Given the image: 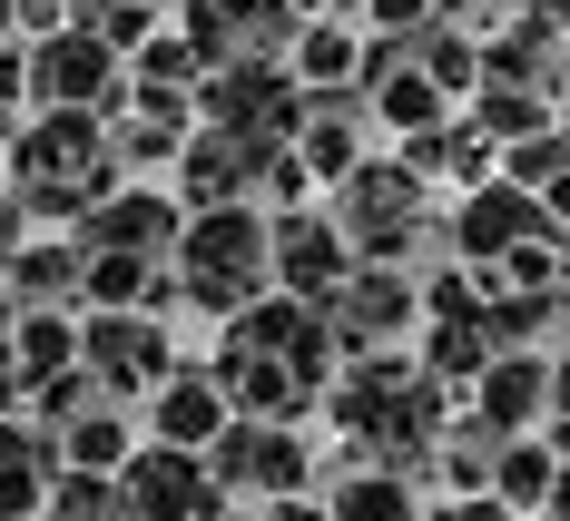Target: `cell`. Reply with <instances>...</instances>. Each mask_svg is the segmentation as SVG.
<instances>
[{"label":"cell","instance_id":"cell-3","mask_svg":"<svg viewBox=\"0 0 570 521\" xmlns=\"http://www.w3.org/2000/svg\"><path fill=\"white\" fill-rule=\"evenodd\" d=\"M344 236H354V256H403L423 227V168L413 158H364V168L344 177Z\"/></svg>","mask_w":570,"mask_h":521},{"label":"cell","instance_id":"cell-5","mask_svg":"<svg viewBox=\"0 0 570 521\" xmlns=\"http://www.w3.org/2000/svg\"><path fill=\"white\" fill-rule=\"evenodd\" d=\"M118 502H128V521H207L227 492H217L207 453H187V443H148V453L118 463Z\"/></svg>","mask_w":570,"mask_h":521},{"label":"cell","instance_id":"cell-22","mask_svg":"<svg viewBox=\"0 0 570 521\" xmlns=\"http://www.w3.org/2000/svg\"><path fill=\"white\" fill-rule=\"evenodd\" d=\"M403 40H413V59H423V69L443 79V89H472V79H482V50L462 40L453 20H423V30H403Z\"/></svg>","mask_w":570,"mask_h":521},{"label":"cell","instance_id":"cell-6","mask_svg":"<svg viewBox=\"0 0 570 521\" xmlns=\"http://www.w3.org/2000/svg\"><path fill=\"white\" fill-rule=\"evenodd\" d=\"M207 472H217V492H266V502H295V482H305V443L266 423V413H236L227 433L207 443Z\"/></svg>","mask_w":570,"mask_h":521},{"label":"cell","instance_id":"cell-17","mask_svg":"<svg viewBox=\"0 0 570 521\" xmlns=\"http://www.w3.org/2000/svg\"><path fill=\"white\" fill-rule=\"evenodd\" d=\"M285 69H295L305 89H354V69H364V40H354L344 20H305V30H295V50H285Z\"/></svg>","mask_w":570,"mask_h":521},{"label":"cell","instance_id":"cell-13","mask_svg":"<svg viewBox=\"0 0 570 521\" xmlns=\"http://www.w3.org/2000/svg\"><path fill=\"white\" fill-rule=\"evenodd\" d=\"M521 236H541V197L521 187V177H492V187H472L453 207V246L472 256V266H502Z\"/></svg>","mask_w":570,"mask_h":521},{"label":"cell","instance_id":"cell-19","mask_svg":"<svg viewBox=\"0 0 570 521\" xmlns=\"http://www.w3.org/2000/svg\"><path fill=\"white\" fill-rule=\"evenodd\" d=\"M512 177L541 197V217H570V128H541L512 148Z\"/></svg>","mask_w":570,"mask_h":521},{"label":"cell","instance_id":"cell-26","mask_svg":"<svg viewBox=\"0 0 570 521\" xmlns=\"http://www.w3.org/2000/svg\"><path fill=\"white\" fill-rule=\"evenodd\" d=\"M423 521H502V502H492V492H472V502H443V512H423Z\"/></svg>","mask_w":570,"mask_h":521},{"label":"cell","instance_id":"cell-34","mask_svg":"<svg viewBox=\"0 0 570 521\" xmlns=\"http://www.w3.org/2000/svg\"><path fill=\"white\" fill-rule=\"evenodd\" d=\"M0 30H10V20H0Z\"/></svg>","mask_w":570,"mask_h":521},{"label":"cell","instance_id":"cell-30","mask_svg":"<svg viewBox=\"0 0 570 521\" xmlns=\"http://www.w3.org/2000/svg\"><path fill=\"white\" fill-rule=\"evenodd\" d=\"M10 325H20V305H10V286H0V345H10Z\"/></svg>","mask_w":570,"mask_h":521},{"label":"cell","instance_id":"cell-21","mask_svg":"<svg viewBox=\"0 0 570 521\" xmlns=\"http://www.w3.org/2000/svg\"><path fill=\"white\" fill-rule=\"evenodd\" d=\"M325 512H335V521H423V502H413V492H403V472L384 463V472H354Z\"/></svg>","mask_w":570,"mask_h":521},{"label":"cell","instance_id":"cell-12","mask_svg":"<svg viewBox=\"0 0 570 521\" xmlns=\"http://www.w3.org/2000/svg\"><path fill=\"white\" fill-rule=\"evenodd\" d=\"M227 423H236V404H227V384H217V364H177L168 384L148 394V443H187V453H207Z\"/></svg>","mask_w":570,"mask_h":521},{"label":"cell","instance_id":"cell-25","mask_svg":"<svg viewBox=\"0 0 570 521\" xmlns=\"http://www.w3.org/2000/svg\"><path fill=\"white\" fill-rule=\"evenodd\" d=\"M0 20L20 40H40V30H69V0H0Z\"/></svg>","mask_w":570,"mask_h":521},{"label":"cell","instance_id":"cell-24","mask_svg":"<svg viewBox=\"0 0 570 521\" xmlns=\"http://www.w3.org/2000/svg\"><path fill=\"white\" fill-rule=\"evenodd\" d=\"M482 128H492V138H541V99H521V89H482Z\"/></svg>","mask_w":570,"mask_h":521},{"label":"cell","instance_id":"cell-4","mask_svg":"<svg viewBox=\"0 0 570 521\" xmlns=\"http://www.w3.org/2000/svg\"><path fill=\"white\" fill-rule=\"evenodd\" d=\"M79 364H89L109 394H158V384L177 374V345H168V325H158L148 305H89Z\"/></svg>","mask_w":570,"mask_h":521},{"label":"cell","instance_id":"cell-7","mask_svg":"<svg viewBox=\"0 0 570 521\" xmlns=\"http://www.w3.org/2000/svg\"><path fill=\"white\" fill-rule=\"evenodd\" d=\"M285 138H236V128H197L187 148H177V207L197 217V207H246L256 187H266V158H276Z\"/></svg>","mask_w":570,"mask_h":521},{"label":"cell","instance_id":"cell-27","mask_svg":"<svg viewBox=\"0 0 570 521\" xmlns=\"http://www.w3.org/2000/svg\"><path fill=\"white\" fill-rule=\"evenodd\" d=\"M20 217H30V207H20V197H0V256L20 246Z\"/></svg>","mask_w":570,"mask_h":521},{"label":"cell","instance_id":"cell-29","mask_svg":"<svg viewBox=\"0 0 570 521\" xmlns=\"http://www.w3.org/2000/svg\"><path fill=\"white\" fill-rule=\"evenodd\" d=\"M551 404L570 413V354H561V364H551Z\"/></svg>","mask_w":570,"mask_h":521},{"label":"cell","instance_id":"cell-10","mask_svg":"<svg viewBox=\"0 0 570 521\" xmlns=\"http://www.w3.org/2000/svg\"><path fill=\"white\" fill-rule=\"evenodd\" d=\"M177 227H187V207H177L168 187H109L89 217H79V246L89 256H177Z\"/></svg>","mask_w":570,"mask_h":521},{"label":"cell","instance_id":"cell-14","mask_svg":"<svg viewBox=\"0 0 570 521\" xmlns=\"http://www.w3.org/2000/svg\"><path fill=\"white\" fill-rule=\"evenodd\" d=\"M10 305H89V246L79 236H20L0 256Z\"/></svg>","mask_w":570,"mask_h":521},{"label":"cell","instance_id":"cell-33","mask_svg":"<svg viewBox=\"0 0 570 521\" xmlns=\"http://www.w3.org/2000/svg\"><path fill=\"white\" fill-rule=\"evenodd\" d=\"M295 10H335V0H295Z\"/></svg>","mask_w":570,"mask_h":521},{"label":"cell","instance_id":"cell-1","mask_svg":"<svg viewBox=\"0 0 570 521\" xmlns=\"http://www.w3.org/2000/svg\"><path fill=\"white\" fill-rule=\"evenodd\" d=\"M177 295L207 305V315H246L256 295L276 286V227L256 207H197L177 227Z\"/></svg>","mask_w":570,"mask_h":521},{"label":"cell","instance_id":"cell-18","mask_svg":"<svg viewBox=\"0 0 570 521\" xmlns=\"http://www.w3.org/2000/svg\"><path fill=\"white\" fill-rule=\"evenodd\" d=\"M128 453H138V443H128V413L118 404H89L79 423H59V463L69 472H118Z\"/></svg>","mask_w":570,"mask_h":521},{"label":"cell","instance_id":"cell-11","mask_svg":"<svg viewBox=\"0 0 570 521\" xmlns=\"http://www.w3.org/2000/svg\"><path fill=\"white\" fill-rule=\"evenodd\" d=\"M354 266H364V256H354L344 217H305V207H285V217H276V286H285V295L325 305Z\"/></svg>","mask_w":570,"mask_h":521},{"label":"cell","instance_id":"cell-8","mask_svg":"<svg viewBox=\"0 0 570 521\" xmlns=\"http://www.w3.org/2000/svg\"><path fill=\"white\" fill-rule=\"evenodd\" d=\"M325 315H335V335H344L354 354H384L403 325L423 315V295H413V276H403L394 256H364V266H354V276L325 295Z\"/></svg>","mask_w":570,"mask_h":521},{"label":"cell","instance_id":"cell-9","mask_svg":"<svg viewBox=\"0 0 570 521\" xmlns=\"http://www.w3.org/2000/svg\"><path fill=\"white\" fill-rule=\"evenodd\" d=\"M295 30H305L295 0H187V40L207 50V69L217 59H285Z\"/></svg>","mask_w":570,"mask_h":521},{"label":"cell","instance_id":"cell-31","mask_svg":"<svg viewBox=\"0 0 570 521\" xmlns=\"http://www.w3.org/2000/svg\"><path fill=\"white\" fill-rule=\"evenodd\" d=\"M551 512H561V521H570V472H561V482H551Z\"/></svg>","mask_w":570,"mask_h":521},{"label":"cell","instance_id":"cell-20","mask_svg":"<svg viewBox=\"0 0 570 521\" xmlns=\"http://www.w3.org/2000/svg\"><path fill=\"white\" fill-rule=\"evenodd\" d=\"M551 482H561V453L551 443H502V463H492V502L502 512H521V502H551Z\"/></svg>","mask_w":570,"mask_h":521},{"label":"cell","instance_id":"cell-28","mask_svg":"<svg viewBox=\"0 0 570 521\" xmlns=\"http://www.w3.org/2000/svg\"><path fill=\"white\" fill-rule=\"evenodd\" d=\"M266 521H335V512H315V502H276Z\"/></svg>","mask_w":570,"mask_h":521},{"label":"cell","instance_id":"cell-32","mask_svg":"<svg viewBox=\"0 0 570 521\" xmlns=\"http://www.w3.org/2000/svg\"><path fill=\"white\" fill-rule=\"evenodd\" d=\"M443 10H492V0H443Z\"/></svg>","mask_w":570,"mask_h":521},{"label":"cell","instance_id":"cell-16","mask_svg":"<svg viewBox=\"0 0 570 521\" xmlns=\"http://www.w3.org/2000/svg\"><path fill=\"white\" fill-rule=\"evenodd\" d=\"M59 482V433L50 423H0V521H40Z\"/></svg>","mask_w":570,"mask_h":521},{"label":"cell","instance_id":"cell-2","mask_svg":"<svg viewBox=\"0 0 570 521\" xmlns=\"http://www.w3.org/2000/svg\"><path fill=\"white\" fill-rule=\"evenodd\" d=\"M118 89H128V50L99 40V30H40L30 40V99L40 109H118Z\"/></svg>","mask_w":570,"mask_h":521},{"label":"cell","instance_id":"cell-15","mask_svg":"<svg viewBox=\"0 0 570 521\" xmlns=\"http://www.w3.org/2000/svg\"><path fill=\"white\" fill-rule=\"evenodd\" d=\"M551 404V364L531 345H502L482 374H472V413L492 423V433H531V413Z\"/></svg>","mask_w":570,"mask_h":521},{"label":"cell","instance_id":"cell-23","mask_svg":"<svg viewBox=\"0 0 570 521\" xmlns=\"http://www.w3.org/2000/svg\"><path fill=\"white\" fill-rule=\"evenodd\" d=\"M69 20H79V30H99V40H118V50H138V40H148V20H158V0H69Z\"/></svg>","mask_w":570,"mask_h":521}]
</instances>
